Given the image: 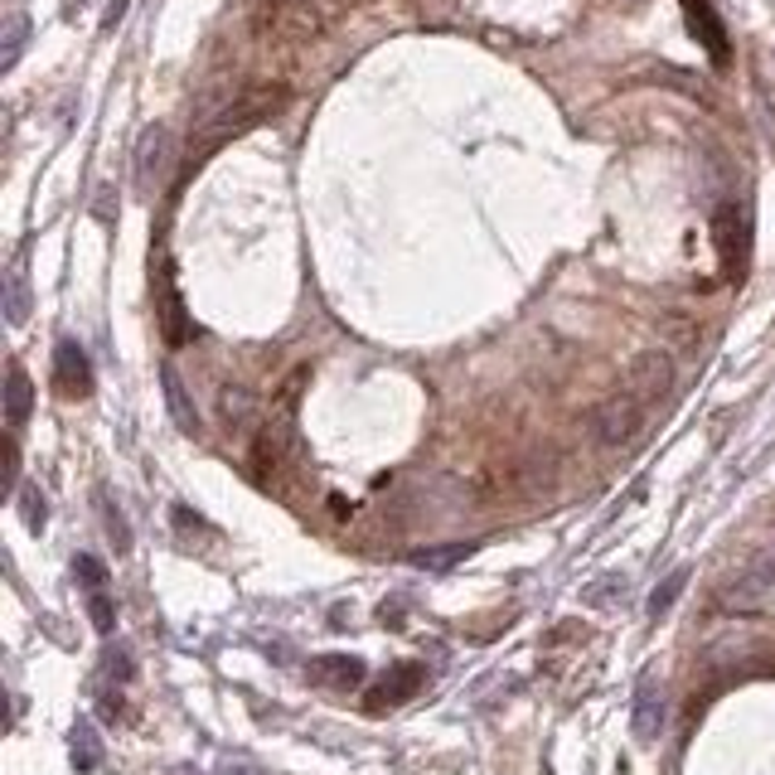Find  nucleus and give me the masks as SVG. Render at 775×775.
Segmentation results:
<instances>
[{
    "mask_svg": "<svg viewBox=\"0 0 775 775\" xmlns=\"http://www.w3.org/2000/svg\"><path fill=\"white\" fill-rule=\"evenodd\" d=\"M669 388H673V359H669L664 349H650V354H640V359L630 364L626 392H630L635 402H640L645 412H650L659 398H669Z\"/></svg>",
    "mask_w": 775,
    "mask_h": 775,
    "instance_id": "f257e3e1",
    "label": "nucleus"
},
{
    "mask_svg": "<svg viewBox=\"0 0 775 775\" xmlns=\"http://www.w3.org/2000/svg\"><path fill=\"white\" fill-rule=\"evenodd\" d=\"M640 422H645V408L630 392H616V398H606L601 408H596V437H601L606 447H626L635 431H640Z\"/></svg>",
    "mask_w": 775,
    "mask_h": 775,
    "instance_id": "f03ea898",
    "label": "nucleus"
},
{
    "mask_svg": "<svg viewBox=\"0 0 775 775\" xmlns=\"http://www.w3.org/2000/svg\"><path fill=\"white\" fill-rule=\"evenodd\" d=\"M54 388L63 392V398H87V392H93V364H87L78 339H59V349H54Z\"/></svg>",
    "mask_w": 775,
    "mask_h": 775,
    "instance_id": "7ed1b4c3",
    "label": "nucleus"
},
{
    "mask_svg": "<svg viewBox=\"0 0 775 775\" xmlns=\"http://www.w3.org/2000/svg\"><path fill=\"white\" fill-rule=\"evenodd\" d=\"M170 165H175V136L165 132V126H150V132L142 136V156H136V180H142L146 195L156 185H165Z\"/></svg>",
    "mask_w": 775,
    "mask_h": 775,
    "instance_id": "20e7f679",
    "label": "nucleus"
},
{
    "mask_svg": "<svg viewBox=\"0 0 775 775\" xmlns=\"http://www.w3.org/2000/svg\"><path fill=\"white\" fill-rule=\"evenodd\" d=\"M679 6H683V15H689V30H693V40L703 44V49H708V59H713L718 69H722V63H727V54H732V49H727V30H722L718 10L708 6V0H679Z\"/></svg>",
    "mask_w": 775,
    "mask_h": 775,
    "instance_id": "39448f33",
    "label": "nucleus"
},
{
    "mask_svg": "<svg viewBox=\"0 0 775 775\" xmlns=\"http://www.w3.org/2000/svg\"><path fill=\"white\" fill-rule=\"evenodd\" d=\"M422 664H398L388 673L384 683H378L374 693H368V713H388V708H398V703H408V698L422 689Z\"/></svg>",
    "mask_w": 775,
    "mask_h": 775,
    "instance_id": "423d86ee",
    "label": "nucleus"
},
{
    "mask_svg": "<svg viewBox=\"0 0 775 775\" xmlns=\"http://www.w3.org/2000/svg\"><path fill=\"white\" fill-rule=\"evenodd\" d=\"M630 727L640 742H659V732H664V693H659L654 679H640V689H635Z\"/></svg>",
    "mask_w": 775,
    "mask_h": 775,
    "instance_id": "0eeeda50",
    "label": "nucleus"
},
{
    "mask_svg": "<svg viewBox=\"0 0 775 775\" xmlns=\"http://www.w3.org/2000/svg\"><path fill=\"white\" fill-rule=\"evenodd\" d=\"M364 659H354V654H321L311 664V683H321V689H339V693H349V689H359L364 683Z\"/></svg>",
    "mask_w": 775,
    "mask_h": 775,
    "instance_id": "6e6552de",
    "label": "nucleus"
},
{
    "mask_svg": "<svg viewBox=\"0 0 775 775\" xmlns=\"http://www.w3.org/2000/svg\"><path fill=\"white\" fill-rule=\"evenodd\" d=\"M160 388H165V408H170L175 427H180L185 437H199V412H195V402H189V392H185V384H180V374H175L170 364L160 368Z\"/></svg>",
    "mask_w": 775,
    "mask_h": 775,
    "instance_id": "1a4fd4ad",
    "label": "nucleus"
},
{
    "mask_svg": "<svg viewBox=\"0 0 775 775\" xmlns=\"http://www.w3.org/2000/svg\"><path fill=\"white\" fill-rule=\"evenodd\" d=\"M718 252L727 266H742L746 258V209H722L718 213Z\"/></svg>",
    "mask_w": 775,
    "mask_h": 775,
    "instance_id": "9d476101",
    "label": "nucleus"
},
{
    "mask_svg": "<svg viewBox=\"0 0 775 775\" xmlns=\"http://www.w3.org/2000/svg\"><path fill=\"white\" fill-rule=\"evenodd\" d=\"M30 408H34V388H30V378H24V368H20V364H10V378H6V422H10V431H20V427H24Z\"/></svg>",
    "mask_w": 775,
    "mask_h": 775,
    "instance_id": "9b49d317",
    "label": "nucleus"
},
{
    "mask_svg": "<svg viewBox=\"0 0 775 775\" xmlns=\"http://www.w3.org/2000/svg\"><path fill=\"white\" fill-rule=\"evenodd\" d=\"M219 417L228 431H248L252 422H258V402H252V392L243 388H223L219 392Z\"/></svg>",
    "mask_w": 775,
    "mask_h": 775,
    "instance_id": "f8f14e48",
    "label": "nucleus"
},
{
    "mask_svg": "<svg viewBox=\"0 0 775 775\" xmlns=\"http://www.w3.org/2000/svg\"><path fill=\"white\" fill-rule=\"evenodd\" d=\"M160 335H165V345H185V339H195V325H189L180 296H175L170 286H165V296H160Z\"/></svg>",
    "mask_w": 775,
    "mask_h": 775,
    "instance_id": "ddd939ff",
    "label": "nucleus"
},
{
    "mask_svg": "<svg viewBox=\"0 0 775 775\" xmlns=\"http://www.w3.org/2000/svg\"><path fill=\"white\" fill-rule=\"evenodd\" d=\"M276 465H282V437H276L272 427H262L258 431V447H252V470H258L262 485L276 475Z\"/></svg>",
    "mask_w": 775,
    "mask_h": 775,
    "instance_id": "4468645a",
    "label": "nucleus"
},
{
    "mask_svg": "<svg viewBox=\"0 0 775 775\" xmlns=\"http://www.w3.org/2000/svg\"><path fill=\"white\" fill-rule=\"evenodd\" d=\"M97 761H103V742H97V732H93V722H78L73 727V766L78 771H97Z\"/></svg>",
    "mask_w": 775,
    "mask_h": 775,
    "instance_id": "2eb2a0df",
    "label": "nucleus"
},
{
    "mask_svg": "<svg viewBox=\"0 0 775 775\" xmlns=\"http://www.w3.org/2000/svg\"><path fill=\"white\" fill-rule=\"evenodd\" d=\"M30 321V286H24V276L20 272H10L6 276V325H24Z\"/></svg>",
    "mask_w": 775,
    "mask_h": 775,
    "instance_id": "dca6fc26",
    "label": "nucleus"
},
{
    "mask_svg": "<svg viewBox=\"0 0 775 775\" xmlns=\"http://www.w3.org/2000/svg\"><path fill=\"white\" fill-rule=\"evenodd\" d=\"M475 548L470 543H451V548H417L412 553V567H427V572H441V567H455L461 557H470Z\"/></svg>",
    "mask_w": 775,
    "mask_h": 775,
    "instance_id": "f3484780",
    "label": "nucleus"
},
{
    "mask_svg": "<svg viewBox=\"0 0 775 775\" xmlns=\"http://www.w3.org/2000/svg\"><path fill=\"white\" fill-rule=\"evenodd\" d=\"M24 40H30V20H24V15H10V20H6V44H0V69H15Z\"/></svg>",
    "mask_w": 775,
    "mask_h": 775,
    "instance_id": "a211bd4d",
    "label": "nucleus"
},
{
    "mask_svg": "<svg viewBox=\"0 0 775 775\" xmlns=\"http://www.w3.org/2000/svg\"><path fill=\"white\" fill-rule=\"evenodd\" d=\"M683 587H689V572H683V567H679V572H669V577L654 587V596H650V616H654V620L664 616L669 606L679 601V591H683Z\"/></svg>",
    "mask_w": 775,
    "mask_h": 775,
    "instance_id": "6ab92c4d",
    "label": "nucleus"
},
{
    "mask_svg": "<svg viewBox=\"0 0 775 775\" xmlns=\"http://www.w3.org/2000/svg\"><path fill=\"white\" fill-rule=\"evenodd\" d=\"M87 616H93V626H97V635H112V630H117V606H112V596H107V587L87 591Z\"/></svg>",
    "mask_w": 775,
    "mask_h": 775,
    "instance_id": "aec40b11",
    "label": "nucleus"
},
{
    "mask_svg": "<svg viewBox=\"0 0 775 775\" xmlns=\"http://www.w3.org/2000/svg\"><path fill=\"white\" fill-rule=\"evenodd\" d=\"M20 514H24V528H30V533H40L49 524V504H44V494L34 485L20 490Z\"/></svg>",
    "mask_w": 775,
    "mask_h": 775,
    "instance_id": "412c9836",
    "label": "nucleus"
},
{
    "mask_svg": "<svg viewBox=\"0 0 775 775\" xmlns=\"http://www.w3.org/2000/svg\"><path fill=\"white\" fill-rule=\"evenodd\" d=\"M73 577L83 582V591H97V587H107V567L97 563L93 553H78V557H73Z\"/></svg>",
    "mask_w": 775,
    "mask_h": 775,
    "instance_id": "4be33fe9",
    "label": "nucleus"
},
{
    "mask_svg": "<svg viewBox=\"0 0 775 775\" xmlns=\"http://www.w3.org/2000/svg\"><path fill=\"white\" fill-rule=\"evenodd\" d=\"M103 673H107V679H117V683L132 679V650H126V645L107 650V654H103Z\"/></svg>",
    "mask_w": 775,
    "mask_h": 775,
    "instance_id": "5701e85b",
    "label": "nucleus"
},
{
    "mask_svg": "<svg viewBox=\"0 0 775 775\" xmlns=\"http://www.w3.org/2000/svg\"><path fill=\"white\" fill-rule=\"evenodd\" d=\"M107 533H112V538H117V553L132 548V528H126V519H122L117 504H107Z\"/></svg>",
    "mask_w": 775,
    "mask_h": 775,
    "instance_id": "b1692460",
    "label": "nucleus"
},
{
    "mask_svg": "<svg viewBox=\"0 0 775 775\" xmlns=\"http://www.w3.org/2000/svg\"><path fill=\"white\" fill-rule=\"evenodd\" d=\"M126 6H132V0H112V6H107V20H103L107 30H112V24H117V20L126 15Z\"/></svg>",
    "mask_w": 775,
    "mask_h": 775,
    "instance_id": "393cba45",
    "label": "nucleus"
},
{
    "mask_svg": "<svg viewBox=\"0 0 775 775\" xmlns=\"http://www.w3.org/2000/svg\"><path fill=\"white\" fill-rule=\"evenodd\" d=\"M223 775H252L248 766H233V761H223Z\"/></svg>",
    "mask_w": 775,
    "mask_h": 775,
    "instance_id": "a878e982",
    "label": "nucleus"
}]
</instances>
